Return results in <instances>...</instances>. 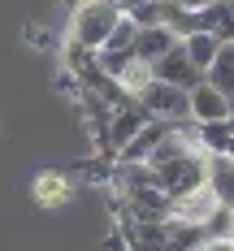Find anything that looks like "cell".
Masks as SVG:
<instances>
[{"instance_id":"cell-1","label":"cell","mask_w":234,"mask_h":251,"mask_svg":"<svg viewBox=\"0 0 234 251\" xmlns=\"http://www.w3.org/2000/svg\"><path fill=\"white\" fill-rule=\"evenodd\" d=\"M122 22V4L117 0H78L70 13V44L87 52H100V44L113 35V26Z\"/></svg>"},{"instance_id":"cell-2","label":"cell","mask_w":234,"mask_h":251,"mask_svg":"<svg viewBox=\"0 0 234 251\" xmlns=\"http://www.w3.org/2000/svg\"><path fill=\"white\" fill-rule=\"evenodd\" d=\"M134 104L152 117V122H191V104H186V91L182 87H169V82H160V78H148V87H139V96Z\"/></svg>"},{"instance_id":"cell-3","label":"cell","mask_w":234,"mask_h":251,"mask_svg":"<svg viewBox=\"0 0 234 251\" xmlns=\"http://www.w3.org/2000/svg\"><path fill=\"white\" fill-rule=\"evenodd\" d=\"M152 78H160V82H169V87H182V91H191L195 82H204V70L186 56V48H182V39L174 44V48L165 52V56H156L152 65Z\"/></svg>"},{"instance_id":"cell-4","label":"cell","mask_w":234,"mask_h":251,"mask_svg":"<svg viewBox=\"0 0 234 251\" xmlns=\"http://www.w3.org/2000/svg\"><path fill=\"white\" fill-rule=\"evenodd\" d=\"M186 104H191V122L195 126H212V122H230L234 117V108L226 104V96L217 87H208V82H195L186 91Z\"/></svg>"},{"instance_id":"cell-5","label":"cell","mask_w":234,"mask_h":251,"mask_svg":"<svg viewBox=\"0 0 234 251\" xmlns=\"http://www.w3.org/2000/svg\"><path fill=\"white\" fill-rule=\"evenodd\" d=\"M178 44V30L165 22L156 26H139V35H134V61H143V65H152L156 56H165V52Z\"/></svg>"},{"instance_id":"cell-6","label":"cell","mask_w":234,"mask_h":251,"mask_svg":"<svg viewBox=\"0 0 234 251\" xmlns=\"http://www.w3.org/2000/svg\"><path fill=\"white\" fill-rule=\"evenodd\" d=\"M70 191H74L70 177L56 174V169H44V174L30 182V200L39 203V208H61V203L70 200Z\"/></svg>"},{"instance_id":"cell-7","label":"cell","mask_w":234,"mask_h":251,"mask_svg":"<svg viewBox=\"0 0 234 251\" xmlns=\"http://www.w3.org/2000/svg\"><path fill=\"white\" fill-rule=\"evenodd\" d=\"M204 82L217 87V91L226 96V104L234 108V44H221V48H217L212 65L204 70Z\"/></svg>"},{"instance_id":"cell-8","label":"cell","mask_w":234,"mask_h":251,"mask_svg":"<svg viewBox=\"0 0 234 251\" xmlns=\"http://www.w3.org/2000/svg\"><path fill=\"white\" fill-rule=\"evenodd\" d=\"M182 48H186V56L200 65V70H208L212 65V56H217V48H221V39L212 35V30H186V35H178Z\"/></svg>"},{"instance_id":"cell-9","label":"cell","mask_w":234,"mask_h":251,"mask_svg":"<svg viewBox=\"0 0 234 251\" xmlns=\"http://www.w3.org/2000/svg\"><path fill=\"white\" fill-rule=\"evenodd\" d=\"M117 4H122V18H130L134 26H156L169 13L165 0H117Z\"/></svg>"},{"instance_id":"cell-10","label":"cell","mask_w":234,"mask_h":251,"mask_svg":"<svg viewBox=\"0 0 234 251\" xmlns=\"http://www.w3.org/2000/svg\"><path fill=\"white\" fill-rule=\"evenodd\" d=\"M195 251H234V234H217V238H204Z\"/></svg>"},{"instance_id":"cell-11","label":"cell","mask_w":234,"mask_h":251,"mask_svg":"<svg viewBox=\"0 0 234 251\" xmlns=\"http://www.w3.org/2000/svg\"><path fill=\"white\" fill-rule=\"evenodd\" d=\"M169 9H178V13H200V9H208L212 0H165Z\"/></svg>"},{"instance_id":"cell-12","label":"cell","mask_w":234,"mask_h":251,"mask_svg":"<svg viewBox=\"0 0 234 251\" xmlns=\"http://www.w3.org/2000/svg\"><path fill=\"white\" fill-rule=\"evenodd\" d=\"M230 208H234V200H230Z\"/></svg>"}]
</instances>
